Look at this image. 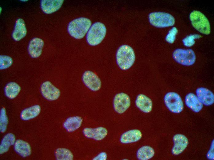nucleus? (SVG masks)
<instances>
[{
    "instance_id": "nucleus-8",
    "label": "nucleus",
    "mask_w": 214,
    "mask_h": 160,
    "mask_svg": "<svg viewBox=\"0 0 214 160\" xmlns=\"http://www.w3.org/2000/svg\"><path fill=\"white\" fill-rule=\"evenodd\" d=\"M130 105V99L127 94L121 92L115 95L113 100V106L117 113H123L129 108Z\"/></svg>"
},
{
    "instance_id": "nucleus-26",
    "label": "nucleus",
    "mask_w": 214,
    "mask_h": 160,
    "mask_svg": "<svg viewBox=\"0 0 214 160\" xmlns=\"http://www.w3.org/2000/svg\"><path fill=\"white\" fill-rule=\"evenodd\" d=\"M56 158L58 160H72L73 155L69 150L64 148H59L55 151Z\"/></svg>"
},
{
    "instance_id": "nucleus-28",
    "label": "nucleus",
    "mask_w": 214,
    "mask_h": 160,
    "mask_svg": "<svg viewBox=\"0 0 214 160\" xmlns=\"http://www.w3.org/2000/svg\"><path fill=\"white\" fill-rule=\"evenodd\" d=\"M13 62L12 58L10 57L5 55L0 56V69L3 70L10 67Z\"/></svg>"
},
{
    "instance_id": "nucleus-29",
    "label": "nucleus",
    "mask_w": 214,
    "mask_h": 160,
    "mask_svg": "<svg viewBox=\"0 0 214 160\" xmlns=\"http://www.w3.org/2000/svg\"><path fill=\"white\" fill-rule=\"evenodd\" d=\"M201 37V35L198 34L191 35L183 39L182 41L185 46L190 47L195 44V42L194 40L195 39L199 38Z\"/></svg>"
},
{
    "instance_id": "nucleus-2",
    "label": "nucleus",
    "mask_w": 214,
    "mask_h": 160,
    "mask_svg": "<svg viewBox=\"0 0 214 160\" xmlns=\"http://www.w3.org/2000/svg\"><path fill=\"white\" fill-rule=\"evenodd\" d=\"M91 22L89 18L81 17L70 22L67 30L70 35L77 39H81L85 36L91 26Z\"/></svg>"
},
{
    "instance_id": "nucleus-18",
    "label": "nucleus",
    "mask_w": 214,
    "mask_h": 160,
    "mask_svg": "<svg viewBox=\"0 0 214 160\" xmlns=\"http://www.w3.org/2000/svg\"><path fill=\"white\" fill-rule=\"evenodd\" d=\"M27 30L24 20L19 18L16 21L14 28L12 34L13 38L16 41H19L26 35Z\"/></svg>"
},
{
    "instance_id": "nucleus-33",
    "label": "nucleus",
    "mask_w": 214,
    "mask_h": 160,
    "mask_svg": "<svg viewBox=\"0 0 214 160\" xmlns=\"http://www.w3.org/2000/svg\"><path fill=\"white\" fill-rule=\"evenodd\" d=\"M21 1H23V2H26V1H28V0H21Z\"/></svg>"
},
{
    "instance_id": "nucleus-20",
    "label": "nucleus",
    "mask_w": 214,
    "mask_h": 160,
    "mask_svg": "<svg viewBox=\"0 0 214 160\" xmlns=\"http://www.w3.org/2000/svg\"><path fill=\"white\" fill-rule=\"evenodd\" d=\"M14 148L15 151L23 157H26L31 154L30 145L26 142L22 140L18 139L15 141Z\"/></svg>"
},
{
    "instance_id": "nucleus-4",
    "label": "nucleus",
    "mask_w": 214,
    "mask_h": 160,
    "mask_svg": "<svg viewBox=\"0 0 214 160\" xmlns=\"http://www.w3.org/2000/svg\"><path fill=\"white\" fill-rule=\"evenodd\" d=\"M190 19L193 26L200 32L209 34L211 32L209 22L206 16L199 11L194 10L190 14Z\"/></svg>"
},
{
    "instance_id": "nucleus-25",
    "label": "nucleus",
    "mask_w": 214,
    "mask_h": 160,
    "mask_svg": "<svg viewBox=\"0 0 214 160\" xmlns=\"http://www.w3.org/2000/svg\"><path fill=\"white\" fill-rule=\"evenodd\" d=\"M155 154L153 149L151 147L145 146L140 148L137 150V156L140 160H147L151 158Z\"/></svg>"
},
{
    "instance_id": "nucleus-27",
    "label": "nucleus",
    "mask_w": 214,
    "mask_h": 160,
    "mask_svg": "<svg viewBox=\"0 0 214 160\" xmlns=\"http://www.w3.org/2000/svg\"><path fill=\"white\" fill-rule=\"evenodd\" d=\"M8 123V118L4 108L1 109L0 115V130L2 133H4L6 130Z\"/></svg>"
},
{
    "instance_id": "nucleus-11",
    "label": "nucleus",
    "mask_w": 214,
    "mask_h": 160,
    "mask_svg": "<svg viewBox=\"0 0 214 160\" xmlns=\"http://www.w3.org/2000/svg\"><path fill=\"white\" fill-rule=\"evenodd\" d=\"M85 136L97 141L103 139L107 136L108 130L105 128L101 126L95 128H85L83 131Z\"/></svg>"
},
{
    "instance_id": "nucleus-19",
    "label": "nucleus",
    "mask_w": 214,
    "mask_h": 160,
    "mask_svg": "<svg viewBox=\"0 0 214 160\" xmlns=\"http://www.w3.org/2000/svg\"><path fill=\"white\" fill-rule=\"evenodd\" d=\"M185 103L186 106L195 112L200 111L203 104L194 94L190 93L186 96Z\"/></svg>"
},
{
    "instance_id": "nucleus-7",
    "label": "nucleus",
    "mask_w": 214,
    "mask_h": 160,
    "mask_svg": "<svg viewBox=\"0 0 214 160\" xmlns=\"http://www.w3.org/2000/svg\"><path fill=\"white\" fill-rule=\"evenodd\" d=\"M165 104L171 112L176 113L181 112L184 108V104L180 96L177 93L170 92L164 96Z\"/></svg>"
},
{
    "instance_id": "nucleus-15",
    "label": "nucleus",
    "mask_w": 214,
    "mask_h": 160,
    "mask_svg": "<svg viewBox=\"0 0 214 160\" xmlns=\"http://www.w3.org/2000/svg\"><path fill=\"white\" fill-rule=\"evenodd\" d=\"M197 96L202 104L210 106L214 102V95L209 90L204 87L197 88L196 91Z\"/></svg>"
},
{
    "instance_id": "nucleus-5",
    "label": "nucleus",
    "mask_w": 214,
    "mask_h": 160,
    "mask_svg": "<svg viewBox=\"0 0 214 160\" xmlns=\"http://www.w3.org/2000/svg\"><path fill=\"white\" fill-rule=\"evenodd\" d=\"M150 23L153 26L164 28L173 26L175 22L173 17L165 12H156L150 13L149 15Z\"/></svg>"
},
{
    "instance_id": "nucleus-22",
    "label": "nucleus",
    "mask_w": 214,
    "mask_h": 160,
    "mask_svg": "<svg viewBox=\"0 0 214 160\" xmlns=\"http://www.w3.org/2000/svg\"><path fill=\"white\" fill-rule=\"evenodd\" d=\"M40 111V106L36 105L23 110L21 113V118L23 120H28L36 117Z\"/></svg>"
},
{
    "instance_id": "nucleus-9",
    "label": "nucleus",
    "mask_w": 214,
    "mask_h": 160,
    "mask_svg": "<svg viewBox=\"0 0 214 160\" xmlns=\"http://www.w3.org/2000/svg\"><path fill=\"white\" fill-rule=\"evenodd\" d=\"M82 80L85 85L93 91H97L101 88V81L98 76L90 70L85 71L82 76Z\"/></svg>"
},
{
    "instance_id": "nucleus-23",
    "label": "nucleus",
    "mask_w": 214,
    "mask_h": 160,
    "mask_svg": "<svg viewBox=\"0 0 214 160\" xmlns=\"http://www.w3.org/2000/svg\"><path fill=\"white\" fill-rule=\"evenodd\" d=\"M15 137L11 133L6 135L2 139L0 145V154H2L7 152L10 146L14 144Z\"/></svg>"
},
{
    "instance_id": "nucleus-14",
    "label": "nucleus",
    "mask_w": 214,
    "mask_h": 160,
    "mask_svg": "<svg viewBox=\"0 0 214 160\" xmlns=\"http://www.w3.org/2000/svg\"><path fill=\"white\" fill-rule=\"evenodd\" d=\"M63 0H42L41 6L43 12L46 14H51L58 10L62 5Z\"/></svg>"
},
{
    "instance_id": "nucleus-16",
    "label": "nucleus",
    "mask_w": 214,
    "mask_h": 160,
    "mask_svg": "<svg viewBox=\"0 0 214 160\" xmlns=\"http://www.w3.org/2000/svg\"><path fill=\"white\" fill-rule=\"evenodd\" d=\"M135 104L138 108L144 113H149L152 110V102L149 97L144 94H141L137 96Z\"/></svg>"
},
{
    "instance_id": "nucleus-17",
    "label": "nucleus",
    "mask_w": 214,
    "mask_h": 160,
    "mask_svg": "<svg viewBox=\"0 0 214 160\" xmlns=\"http://www.w3.org/2000/svg\"><path fill=\"white\" fill-rule=\"evenodd\" d=\"M142 137V133L139 130L132 129L122 134L121 136L120 141L124 144L131 143L137 142Z\"/></svg>"
},
{
    "instance_id": "nucleus-1",
    "label": "nucleus",
    "mask_w": 214,
    "mask_h": 160,
    "mask_svg": "<svg viewBox=\"0 0 214 160\" xmlns=\"http://www.w3.org/2000/svg\"><path fill=\"white\" fill-rule=\"evenodd\" d=\"M117 63L123 70L129 69L135 60V55L133 49L130 46L124 45L118 49L116 54Z\"/></svg>"
},
{
    "instance_id": "nucleus-12",
    "label": "nucleus",
    "mask_w": 214,
    "mask_h": 160,
    "mask_svg": "<svg viewBox=\"0 0 214 160\" xmlns=\"http://www.w3.org/2000/svg\"><path fill=\"white\" fill-rule=\"evenodd\" d=\"M173 141L174 145L172 149V152L175 155H178L182 152L188 144V138L182 134L175 135L173 137Z\"/></svg>"
},
{
    "instance_id": "nucleus-6",
    "label": "nucleus",
    "mask_w": 214,
    "mask_h": 160,
    "mask_svg": "<svg viewBox=\"0 0 214 160\" xmlns=\"http://www.w3.org/2000/svg\"><path fill=\"white\" fill-rule=\"evenodd\" d=\"M173 59L178 63L183 65L189 66L195 62L196 57L192 49H178L174 51L172 54Z\"/></svg>"
},
{
    "instance_id": "nucleus-32",
    "label": "nucleus",
    "mask_w": 214,
    "mask_h": 160,
    "mask_svg": "<svg viewBox=\"0 0 214 160\" xmlns=\"http://www.w3.org/2000/svg\"><path fill=\"white\" fill-rule=\"evenodd\" d=\"M107 158L106 153L105 152H102L95 157L93 160H106Z\"/></svg>"
},
{
    "instance_id": "nucleus-13",
    "label": "nucleus",
    "mask_w": 214,
    "mask_h": 160,
    "mask_svg": "<svg viewBox=\"0 0 214 160\" xmlns=\"http://www.w3.org/2000/svg\"><path fill=\"white\" fill-rule=\"evenodd\" d=\"M44 45L42 39L35 38L30 42L28 47V51L30 56L33 58H36L41 54Z\"/></svg>"
},
{
    "instance_id": "nucleus-21",
    "label": "nucleus",
    "mask_w": 214,
    "mask_h": 160,
    "mask_svg": "<svg viewBox=\"0 0 214 160\" xmlns=\"http://www.w3.org/2000/svg\"><path fill=\"white\" fill-rule=\"evenodd\" d=\"M82 121V119L80 117H70L65 120L63 125L67 131L72 132L79 128L81 126Z\"/></svg>"
},
{
    "instance_id": "nucleus-30",
    "label": "nucleus",
    "mask_w": 214,
    "mask_h": 160,
    "mask_svg": "<svg viewBox=\"0 0 214 160\" xmlns=\"http://www.w3.org/2000/svg\"><path fill=\"white\" fill-rule=\"evenodd\" d=\"M177 33V28L175 27H172L169 30L166 37V41L170 43H173L176 39V36Z\"/></svg>"
},
{
    "instance_id": "nucleus-24",
    "label": "nucleus",
    "mask_w": 214,
    "mask_h": 160,
    "mask_svg": "<svg viewBox=\"0 0 214 160\" xmlns=\"http://www.w3.org/2000/svg\"><path fill=\"white\" fill-rule=\"evenodd\" d=\"M21 90L20 86L17 83L11 82L6 84L5 88V93L8 98L12 99L15 98Z\"/></svg>"
},
{
    "instance_id": "nucleus-31",
    "label": "nucleus",
    "mask_w": 214,
    "mask_h": 160,
    "mask_svg": "<svg viewBox=\"0 0 214 160\" xmlns=\"http://www.w3.org/2000/svg\"><path fill=\"white\" fill-rule=\"evenodd\" d=\"M207 157L210 160L214 159V140L212 142L210 149L207 154Z\"/></svg>"
},
{
    "instance_id": "nucleus-34",
    "label": "nucleus",
    "mask_w": 214,
    "mask_h": 160,
    "mask_svg": "<svg viewBox=\"0 0 214 160\" xmlns=\"http://www.w3.org/2000/svg\"><path fill=\"white\" fill-rule=\"evenodd\" d=\"M0 13H1V12L2 11H2V8H1V7H0Z\"/></svg>"
},
{
    "instance_id": "nucleus-3",
    "label": "nucleus",
    "mask_w": 214,
    "mask_h": 160,
    "mask_svg": "<svg viewBox=\"0 0 214 160\" xmlns=\"http://www.w3.org/2000/svg\"><path fill=\"white\" fill-rule=\"evenodd\" d=\"M106 29L103 23L97 22L93 23L88 31L86 37L88 43L92 46L100 44L105 37Z\"/></svg>"
},
{
    "instance_id": "nucleus-10",
    "label": "nucleus",
    "mask_w": 214,
    "mask_h": 160,
    "mask_svg": "<svg viewBox=\"0 0 214 160\" xmlns=\"http://www.w3.org/2000/svg\"><path fill=\"white\" fill-rule=\"evenodd\" d=\"M41 91L44 97L50 101L57 100L61 94L59 90L49 81L42 83L41 86Z\"/></svg>"
}]
</instances>
